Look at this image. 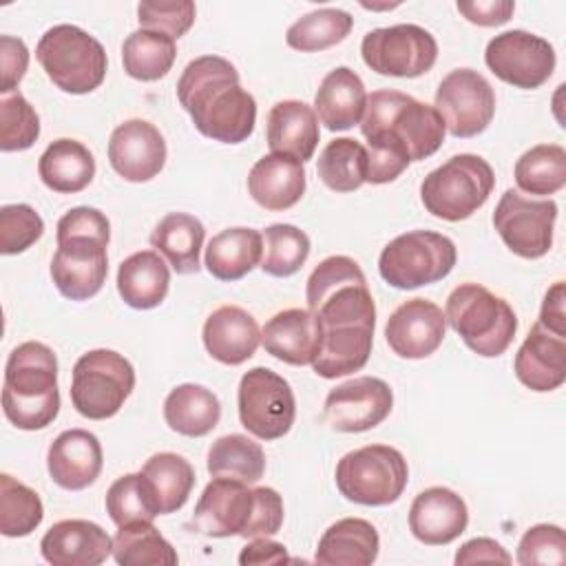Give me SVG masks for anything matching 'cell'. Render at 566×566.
<instances>
[{
  "instance_id": "6da1fadb",
  "label": "cell",
  "mask_w": 566,
  "mask_h": 566,
  "mask_svg": "<svg viewBox=\"0 0 566 566\" xmlns=\"http://www.w3.org/2000/svg\"><path fill=\"white\" fill-rule=\"evenodd\" d=\"M360 133L367 139V181L380 186L398 179L411 161L431 157L442 146L447 128L433 106L380 88L367 95Z\"/></svg>"
},
{
  "instance_id": "7a4b0ae2",
  "label": "cell",
  "mask_w": 566,
  "mask_h": 566,
  "mask_svg": "<svg viewBox=\"0 0 566 566\" xmlns=\"http://www.w3.org/2000/svg\"><path fill=\"white\" fill-rule=\"evenodd\" d=\"M177 99L208 139L241 144L254 130L256 102L241 86L234 64L221 55L190 60L177 82Z\"/></svg>"
},
{
  "instance_id": "3957f363",
  "label": "cell",
  "mask_w": 566,
  "mask_h": 566,
  "mask_svg": "<svg viewBox=\"0 0 566 566\" xmlns=\"http://www.w3.org/2000/svg\"><path fill=\"white\" fill-rule=\"evenodd\" d=\"M283 526V497L272 486L248 489L245 482L212 478L188 522L206 537H270Z\"/></svg>"
},
{
  "instance_id": "277c9868",
  "label": "cell",
  "mask_w": 566,
  "mask_h": 566,
  "mask_svg": "<svg viewBox=\"0 0 566 566\" xmlns=\"http://www.w3.org/2000/svg\"><path fill=\"white\" fill-rule=\"evenodd\" d=\"M111 223L91 206L71 208L57 221V250L51 259V279L71 301L93 298L108 274Z\"/></svg>"
},
{
  "instance_id": "5b68a950",
  "label": "cell",
  "mask_w": 566,
  "mask_h": 566,
  "mask_svg": "<svg viewBox=\"0 0 566 566\" xmlns=\"http://www.w3.org/2000/svg\"><path fill=\"white\" fill-rule=\"evenodd\" d=\"M2 411L22 431L44 429L57 418V358L49 345L27 340L11 349L4 365Z\"/></svg>"
},
{
  "instance_id": "8992f818",
  "label": "cell",
  "mask_w": 566,
  "mask_h": 566,
  "mask_svg": "<svg viewBox=\"0 0 566 566\" xmlns=\"http://www.w3.org/2000/svg\"><path fill=\"white\" fill-rule=\"evenodd\" d=\"M307 310L318 318L321 332L374 329L376 305L360 265L345 254L323 259L305 285Z\"/></svg>"
},
{
  "instance_id": "52a82bcc",
  "label": "cell",
  "mask_w": 566,
  "mask_h": 566,
  "mask_svg": "<svg viewBox=\"0 0 566 566\" xmlns=\"http://www.w3.org/2000/svg\"><path fill=\"white\" fill-rule=\"evenodd\" d=\"M444 318L464 345L484 358L502 356L517 332L513 307L480 283L453 287L447 296Z\"/></svg>"
},
{
  "instance_id": "ba28073f",
  "label": "cell",
  "mask_w": 566,
  "mask_h": 566,
  "mask_svg": "<svg viewBox=\"0 0 566 566\" xmlns=\"http://www.w3.org/2000/svg\"><path fill=\"white\" fill-rule=\"evenodd\" d=\"M35 60L46 77L64 93L84 95L106 77V51L99 40L75 24H55L35 46Z\"/></svg>"
},
{
  "instance_id": "9c48e42d",
  "label": "cell",
  "mask_w": 566,
  "mask_h": 566,
  "mask_svg": "<svg viewBox=\"0 0 566 566\" xmlns=\"http://www.w3.org/2000/svg\"><path fill=\"white\" fill-rule=\"evenodd\" d=\"M493 186L491 164L480 155L460 153L422 179L420 199L429 214L444 221H462L486 203Z\"/></svg>"
},
{
  "instance_id": "30bf717a",
  "label": "cell",
  "mask_w": 566,
  "mask_h": 566,
  "mask_svg": "<svg viewBox=\"0 0 566 566\" xmlns=\"http://www.w3.org/2000/svg\"><path fill=\"white\" fill-rule=\"evenodd\" d=\"M334 480L345 500L363 506H387L402 495L409 467L398 449L367 444L338 460Z\"/></svg>"
},
{
  "instance_id": "8fae6325",
  "label": "cell",
  "mask_w": 566,
  "mask_h": 566,
  "mask_svg": "<svg viewBox=\"0 0 566 566\" xmlns=\"http://www.w3.org/2000/svg\"><path fill=\"white\" fill-rule=\"evenodd\" d=\"M458 261L455 243L433 230H411L391 239L380 256L378 272L396 290H416L449 276Z\"/></svg>"
},
{
  "instance_id": "7c38bea8",
  "label": "cell",
  "mask_w": 566,
  "mask_h": 566,
  "mask_svg": "<svg viewBox=\"0 0 566 566\" xmlns=\"http://www.w3.org/2000/svg\"><path fill=\"white\" fill-rule=\"evenodd\" d=\"M135 389V369L115 349H91L77 358L71 378V402L88 420L113 418Z\"/></svg>"
},
{
  "instance_id": "4fadbf2b",
  "label": "cell",
  "mask_w": 566,
  "mask_h": 566,
  "mask_svg": "<svg viewBox=\"0 0 566 566\" xmlns=\"http://www.w3.org/2000/svg\"><path fill=\"white\" fill-rule=\"evenodd\" d=\"M239 420L259 440L283 438L296 416V400L290 382L268 367H252L237 389Z\"/></svg>"
},
{
  "instance_id": "5bb4252c",
  "label": "cell",
  "mask_w": 566,
  "mask_h": 566,
  "mask_svg": "<svg viewBox=\"0 0 566 566\" xmlns=\"http://www.w3.org/2000/svg\"><path fill=\"white\" fill-rule=\"evenodd\" d=\"M360 55L378 75L420 77L436 64L438 42L418 24L380 27L365 33Z\"/></svg>"
},
{
  "instance_id": "9a60e30c",
  "label": "cell",
  "mask_w": 566,
  "mask_h": 566,
  "mask_svg": "<svg viewBox=\"0 0 566 566\" xmlns=\"http://www.w3.org/2000/svg\"><path fill=\"white\" fill-rule=\"evenodd\" d=\"M557 203L553 199H526L509 188L493 212V228L504 245L522 259H539L553 245Z\"/></svg>"
},
{
  "instance_id": "2e32d148",
  "label": "cell",
  "mask_w": 566,
  "mask_h": 566,
  "mask_svg": "<svg viewBox=\"0 0 566 566\" xmlns=\"http://www.w3.org/2000/svg\"><path fill=\"white\" fill-rule=\"evenodd\" d=\"M433 108L453 137L467 139L489 128L495 115V93L478 71L453 69L438 84Z\"/></svg>"
},
{
  "instance_id": "e0dca14e",
  "label": "cell",
  "mask_w": 566,
  "mask_h": 566,
  "mask_svg": "<svg viewBox=\"0 0 566 566\" xmlns=\"http://www.w3.org/2000/svg\"><path fill=\"white\" fill-rule=\"evenodd\" d=\"M484 62L497 80L515 88L533 91L548 82L557 57L548 40L522 29H513L495 35L486 44Z\"/></svg>"
},
{
  "instance_id": "ac0fdd59",
  "label": "cell",
  "mask_w": 566,
  "mask_h": 566,
  "mask_svg": "<svg viewBox=\"0 0 566 566\" xmlns=\"http://www.w3.org/2000/svg\"><path fill=\"white\" fill-rule=\"evenodd\" d=\"M394 407L391 387L376 376H358L334 387L323 405L325 422L340 433H363L378 427Z\"/></svg>"
},
{
  "instance_id": "d6986e66",
  "label": "cell",
  "mask_w": 566,
  "mask_h": 566,
  "mask_svg": "<svg viewBox=\"0 0 566 566\" xmlns=\"http://www.w3.org/2000/svg\"><path fill=\"white\" fill-rule=\"evenodd\" d=\"M166 153L164 135L146 119H126L108 139L111 168L133 184L157 177L166 164Z\"/></svg>"
},
{
  "instance_id": "ffe728a7",
  "label": "cell",
  "mask_w": 566,
  "mask_h": 566,
  "mask_svg": "<svg viewBox=\"0 0 566 566\" xmlns=\"http://www.w3.org/2000/svg\"><path fill=\"white\" fill-rule=\"evenodd\" d=\"M444 334V312L427 298H409L400 303L385 325V338L391 352L409 360L431 356L442 345Z\"/></svg>"
},
{
  "instance_id": "44dd1931",
  "label": "cell",
  "mask_w": 566,
  "mask_h": 566,
  "mask_svg": "<svg viewBox=\"0 0 566 566\" xmlns=\"http://www.w3.org/2000/svg\"><path fill=\"white\" fill-rule=\"evenodd\" d=\"M467 502L447 486H429L411 502L409 531L427 546L451 544L467 531Z\"/></svg>"
},
{
  "instance_id": "7402d4cb",
  "label": "cell",
  "mask_w": 566,
  "mask_h": 566,
  "mask_svg": "<svg viewBox=\"0 0 566 566\" xmlns=\"http://www.w3.org/2000/svg\"><path fill=\"white\" fill-rule=\"evenodd\" d=\"M102 464V444L97 436L86 429L62 431L46 451L49 475L66 491H82L91 486L99 478Z\"/></svg>"
},
{
  "instance_id": "603a6c76",
  "label": "cell",
  "mask_w": 566,
  "mask_h": 566,
  "mask_svg": "<svg viewBox=\"0 0 566 566\" xmlns=\"http://www.w3.org/2000/svg\"><path fill=\"white\" fill-rule=\"evenodd\" d=\"M40 553L53 566H97L113 555V539L95 522L62 520L44 533Z\"/></svg>"
},
{
  "instance_id": "cb8c5ba5",
  "label": "cell",
  "mask_w": 566,
  "mask_h": 566,
  "mask_svg": "<svg viewBox=\"0 0 566 566\" xmlns=\"http://www.w3.org/2000/svg\"><path fill=\"white\" fill-rule=\"evenodd\" d=\"M513 369L531 391L546 394L562 387L566 380V336H557L535 321L515 354Z\"/></svg>"
},
{
  "instance_id": "d4e9b609",
  "label": "cell",
  "mask_w": 566,
  "mask_h": 566,
  "mask_svg": "<svg viewBox=\"0 0 566 566\" xmlns=\"http://www.w3.org/2000/svg\"><path fill=\"white\" fill-rule=\"evenodd\" d=\"M321 325L310 310L276 312L261 329L263 349L287 365H312L321 349Z\"/></svg>"
},
{
  "instance_id": "484cf974",
  "label": "cell",
  "mask_w": 566,
  "mask_h": 566,
  "mask_svg": "<svg viewBox=\"0 0 566 566\" xmlns=\"http://www.w3.org/2000/svg\"><path fill=\"white\" fill-rule=\"evenodd\" d=\"M206 352L223 365H241L254 356L261 343L256 318L239 305L217 307L203 323Z\"/></svg>"
},
{
  "instance_id": "4316f807",
  "label": "cell",
  "mask_w": 566,
  "mask_h": 566,
  "mask_svg": "<svg viewBox=\"0 0 566 566\" xmlns=\"http://www.w3.org/2000/svg\"><path fill=\"white\" fill-rule=\"evenodd\" d=\"M305 168L303 161L270 153L263 155L248 175L250 197L265 210L281 212L296 206L305 192Z\"/></svg>"
},
{
  "instance_id": "83f0119b",
  "label": "cell",
  "mask_w": 566,
  "mask_h": 566,
  "mask_svg": "<svg viewBox=\"0 0 566 566\" xmlns=\"http://www.w3.org/2000/svg\"><path fill=\"white\" fill-rule=\"evenodd\" d=\"M318 117L301 99H281L268 113L265 139L272 153L290 155L298 161L312 159L318 144Z\"/></svg>"
},
{
  "instance_id": "f1b7e54d",
  "label": "cell",
  "mask_w": 566,
  "mask_h": 566,
  "mask_svg": "<svg viewBox=\"0 0 566 566\" xmlns=\"http://www.w3.org/2000/svg\"><path fill=\"white\" fill-rule=\"evenodd\" d=\"M367 106V91L358 73L347 66H336L329 71L316 95L314 113L325 124L327 130H347L363 119Z\"/></svg>"
},
{
  "instance_id": "f546056e",
  "label": "cell",
  "mask_w": 566,
  "mask_h": 566,
  "mask_svg": "<svg viewBox=\"0 0 566 566\" xmlns=\"http://www.w3.org/2000/svg\"><path fill=\"white\" fill-rule=\"evenodd\" d=\"M380 548L378 531L363 517H343L321 535L314 562L323 566H369Z\"/></svg>"
},
{
  "instance_id": "4dcf8cb0",
  "label": "cell",
  "mask_w": 566,
  "mask_h": 566,
  "mask_svg": "<svg viewBox=\"0 0 566 566\" xmlns=\"http://www.w3.org/2000/svg\"><path fill=\"white\" fill-rule=\"evenodd\" d=\"M170 287V270L157 250H142L126 256L117 270V292L133 310L157 307Z\"/></svg>"
},
{
  "instance_id": "1f68e13d",
  "label": "cell",
  "mask_w": 566,
  "mask_h": 566,
  "mask_svg": "<svg viewBox=\"0 0 566 566\" xmlns=\"http://www.w3.org/2000/svg\"><path fill=\"white\" fill-rule=\"evenodd\" d=\"M263 254V234L254 228H228L208 241L203 265L206 270L226 283L239 281L250 274Z\"/></svg>"
},
{
  "instance_id": "d6a6232c",
  "label": "cell",
  "mask_w": 566,
  "mask_h": 566,
  "mask_svg": "<svg viewBox=\"0 0 566 566\" xmlns=\"http://www.w3.org/2000/svg\"><path fill=\"white\" fill-rule=\"evenodd\" d=\"M38 175L46 188L60 195L84 190L95 177V157L77 139L60 137L51 142L38 161Z\"/></svg>"
},
{
  "instance_id": "836d02e7",
  "label": "cell",
  "mask_w": 566,
  "mask_h": 566,
  "mask_svg": "<svg viewBox=\"0 0 566 566\" xmlns=\"http://www.w3.org/2000/svg\"><path fill=\"white\" fill-rule=\"evenodd\" d=\"M206 228L188 212L166 214L150 234V245L168 261L177 274L199 272V252L203 248Z\"/></svg>"
},
{
  "instance_id": "e575fe53",
  "label": "cell",
  "mask_w": 566,
  "mask_h": 566,
  "mask_svg": "<svg viewBox=\"0 0 566 566\" xmlns=\"http://www.w3.org/2000/svg\"><path fill=\"white\" fill-rule=\"evenodd\" d=\"M221 418L219 398L203 385L184 382L177 385L164 400L166 424L188 438H201L210 433Z\"/></svg>"
},
{
  "instance_id": "d590c367",
  "label": "cell",
  "mask_w": 566,
  "mask_h": 566,
  "mask_svg": "<svg viewBox=\"0 0 566 566\" xmlns=\"http://www.w3.org/2000/svg\"><path fill=\"white\" fill-rule=\"evenodd\" d=\"M153 493L159 515H170L179 511L195 486L192 464L172 451H161L150 455L139 471Z\"/></svg>"
},
{
  "instance_id": "8d00e7d4",
  "label": "cell",
  "mask_w": 566,
  "mask_h": 566,
  "mask_svg": "<svg viewBox=\"0 0 566 566\" xmlns=\"http://www.w3.org/2000/svg\"><path fill=\"white\" fill-rule=\"evenodd\" d=\"M321 349L312 363V369L321 378H340L360 371L371 354L374 329H329L321 332Z\"/></svg>"
},
{
  "instance_id": "74e56055",
  "label": "cell",
  "mask_w": 566,
  "mask_h": 566,
  "mask_svg": "<svg viewBox=\"0 0 566 566\" xmlns=\"http://www.w3.org/2000/svg\"><path fill=\"white\" fill-rule=\"evenodd\" d=\"M208 473L254 484L265 473V453L259 442L243 433L221 436L208 449Z\"/></svg>"
},
{
  "instance_id": "f35d334b",
  "label": "cell",
  "mask_w": 566,
  "mask_h": 566,
  "mask_svg": "<svg viewBox=\"0 0 566 566\" xmlns=\"http://www.w3.org/2000/svg\"><path fill=\"white\" fill-rule=\"evenodd\" d=\"M113 559L122 566H175L179 562L177 551L153 522L117 526L113 537Z\"/></svg>"
},
{
  "instance_id": "ab89813d",
  "label": "cell",
  "mask_w": 566,
  "mask_h": 566,
  "mask_svg": "<svg viewBox=\"0 0 566 566\" xmlns=\"http://www.w3.org/2000/svg\"><path fill=\"white\" fill-rule=\"evenodd\" d=\"M175 57V40L157 31L137 29L122 44L124 71L139 82H155L164 77L172 69Z\"/></svg>"
},
{
  "instance_id": "60d3db41",
  "label": "cell",
  "mask_w": 566,
  "mask_h": 566,
  "mask_svg": "<svg viewBox=\"0 0 566 566\" xmlns=\"http://www.w3.org/2000/svg\"><path fill=\"white\" fill-rule=\"evenodd\" d=\"M515 184L528 195H555L566 186V150L559 144H537L520 155L513 168Z\"/></svg>"
},
{
  "instance_id": "b9f144b4",
  "label": "cell",
  "mask_w": 566,
  "mask_h": 566,
  "mask_svg": "<svg viewBox=\"0 0 566 566\" xmlns=\"http://www.w3.org/2000/svg\"><path fill=\"white\" fill-rule=\"evenodd\" d=\"M316 172L329 190L354 192L367 181V150L352 137H336L321 150Z\"/></svg>"
},
{
  "instance_id": "7bdbcfd3",
  "label": "cell",
  "mask_w": 566,
  "mask_h": 566,
  "mask_svg": "<svg viewBox=\"0 0 566 566\" xmlns=\"http://www.w3.org/2000/svg\"><path fill=\"white\" fill-rule=\"evenodd\" d=\"M354 27V18L336 7L314 9L301 15L285 33L290 49L301 53L325 51L334 44H340Z\"/></svg>"
},
{
  "instance_id": "ee69618b",
  "label": "cell",
  "mask_w": 566,
  "mask_h": 566,
  "mask_svg": "<svg viewBox=\"0 0 566 566\" xmlns=\"http://www.w3.org/2000/svg\"><path fill=\"white\" fill-rule=\"evenodd\" d=\"M310 237L292 223H272L263 230L261 270L283 279L296 274L310 256Z\"/></svg>"
},
{
  "instance_id": "f6af8a7d",
  "label": "cell",
  "mask_w": 566,
  "mask_h": 566,
  "mask_svg": "<svg viewBox=\"0 0 566 566\" xmlns=\"http://www.w3.org/2000/svg\"><path fill=\"white\" fill-rule=\"evenodd\" d=\"M44 517L40 495L9 473L0 475V533L4 537L31 535Z\"/></svg>"
},
{
  "instance_id": "bcb514c9",
  "label": "cell",
  "mask_w": 566,
  "mask_h": 566,
  "mask_svg": "<svg viewBox=\"0 0 566 566\" xmlns=\"http://www.w3.org/2000/svg\"><path fill=\"white\" fill-rule=\"evenodd\" d=\"M106 513L115 526L130 522H153L159 515L142 473H126L108 486Z\"/></svg>"
},
{
  "instance_id": "7dc6e473",
  "label": "cell",
  "mask_w": 566,
  "mask_h": 566,
  "mask_svg": "<svg viewBox=\"0 0 566 566\" xmlns=\"http://www.w3.org/2000/svg\"><path fill=\"white\" fill-rule=\"evenodd\" d=\"M40 137V117L20 91L0 97V150H27Z\"/></svg>"
},
{
  "instance_id": "c3c4849f",
  "label": "cell",
  "mask_w": 566,
  "mask_h": 566,
  "mask_svg": "<svg viewBox=\"0 0 566 566\" xmlns=\"http://www.w3.org/2000/svg\"><path fill=\"white\" fill-rule=\"evenodd\" d=\"M44 234L42 217L29 203H9L0 208V252L20 254Z\"/></svg>"
},
{
  "instance_id": "681fc988",
  "label": "cell",
  "mask_w": 566,
  "mask_h": 566,
  "mask_svg": "<svg viewBox=\"0 0 566 566\" xmlns=\"http://www.w3.org/2000/svg\"><path fill=\"white\" fill-rule=\"evenodd\" d=\"M517 562L522 566L548 564L562 566L566 562V535L555 524L531 526L517 544Z\"/></svg>"
},
{
  "instance_id": "f907efd6",
  "label": "cell",
  "mask_w": 566,
  "mask_h": 566,
  "mask_svg": "<svg viewBox=\"0 0 566 566\" xmlns=\"http://www.w3.org/2000/svg\"><path fill=\"white\" fill-rule=\"evenodd\" d=\"M197 9L190 0L179 2H139L137 22L142 29L164 33L172 40H179L195 22Z\"/></svg>"
},
{
  "instance_id": "816d5d0a",
  "label": "cell",
  "mask_w": 566,
  "mask_h": 566,
  "mask_svg": "<svg viewBox=\"0 0 566 566\" xmlns=\"http://www.w3.org/2000/svg\"><path fill=\"white\" fill-rule=\"evenodd\" d=\"M29 69V49L20 38L0 35V93L9 95L18 88Z\"/></svg>"
},
{
  "instance_id": "f5cc1de1",
  "label": "cell",
  "mask_w": 566,
  "mask_h": 566,
  "mask_svg": "<svg viewBox=\"0 0 566 566\" xmlns=\"http://www.w3.org/2000/svg\"><path fill=\"white\" fill-rule=\"evenodd\" d=\"M458 11L478 27H500L511 20L515 11L513 0H473L458 2Z\"/></svg>"
},
{
  "instance_id": "db71d44e",
  "label": "cell",
  "mask_w": 566,
  "mask_h": 566,
  "mask_svg": "<svg viewBox=\"0 0 566 566\" xmlns=\"http://www.w3.org/2000/svg\"><path fill=\"white\" fill-rule=\"evenodd\" d=\"M458 566H467V564H480V562H491V564H511V555L506 553V548L491 539V537H473L469 542H464L453 559Z\"/></svg>"
},
{
  "instance_id": "11a10c76",
  "label": "cell",
  "mask_w": 566,
  "mask_h": 566,
  "mask_svg": "<svg viewBox=\"0 0 566 566\" xmlns=\"http://www.w3.org/2000/svg\"><path fill=\"white\" fill-rule=\"evenodd\" d=\"M564 301H566V287L564 281H557L544 296L542 301V310H539V318L537 323L557 334V336H566V312H564Z\"/></svg>"
},
{
  "instance_id": "9f6ffc18",
  "label": "cell",
  "mask_w": 566,
  "mask_h": 566,
  "mask_svg": "<svg viewBox=\"0 0 566 566\" xmlns=\"http://www.w3.org/2000/svg\"><path fill=\"white\" fill-rule=\"evenodd\" d=\"M290 562L287 548L270 537H252V542L239 553V564H285Z\"/></svg>"
}]
</instances>
